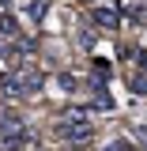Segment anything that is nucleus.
<instances>
[{
    "mask_svg": "<svg viewBox=\"0 0 147 151\" xmlns=\"http://www.w3.org/2000/svg\"><path fill=\"white\" fill-rule=\"evenodd\" d=\"M91 23L98 30H117L121 27V8L113 4V8H91Z\"/></svg>",
    "mask_w": 147,
    "mask_h": 151,
    "instance_id": "obj_1",
    "label": "nucleus"
},
{
    "mask_svg": "<svg viewBox=\"0 0 147 151\" xmlns=\"http://www.w3.org/2000/svg\"><path fill=\"white\" fill-rule=\"evenodd\" d=\"M27 19H30V23H42V19H45V0H34V4L27 8Z\"/></svg>",
    "mask_w": 147,
    "mask_h": 151,
    "instance_id": "obj_2",
    "label": "nucleus"
},
{
    "mask_svg": "<svg viewBox=\"0 0 147 151\" xmlns=\"http://www.w3.org/2000/svg\"><path fill=\"white\" fill-rule=\"evenodd\" d=\"M128 87L136 94H147V76H128Z\"/></svg>",
    "mask_w": 147,
    "mask_h": 151,
    "instance_id": "obj_3",
    "label": "nucleus"
},
{
    "mask_svg": "<svg viewBox=\"0 0 147 151\" xmlns=\"http://www.w3.org/2000/svg\"><path fill=\"white\" fill-rule=\"evenodd\" d=\"M0 34H15V19L8 12H0Z\"/></svg>",
    "mask_w": 147,
    "mask_h": 151,
    "instance_id": "obj_4",
    "label": "nucleus"
},
{
    "mask_svg": "<svg viewBox=\"0 0 147 151\" xmlns=\"http://www.w3.org/2000/svg\"><path fill=\"white\" fill-rule=\"evenodd\" d=\"M79 45H83V49L91 53V49H94V38H91V34H79Z\"/></svg>",
    "mask_w": 147,
    "mask_h": 151,
    "instance_id": "obj_5",
    "label": "nucleus"
},
{
    "mask_svg": "<svg viewBox=\"0 0 147 151\" xmlns=\"http://www.w3.org/2000/svg\"><path fill=\"white\" fill-rule=\"evenodd\" d=\"M83 4H94V0H83Z\"/></svg>",
    "mask_w": 147,
    "mask_h": 151,
    "instance_id": "obj_6",
    "label": "nucleus"
}]
</instances>
